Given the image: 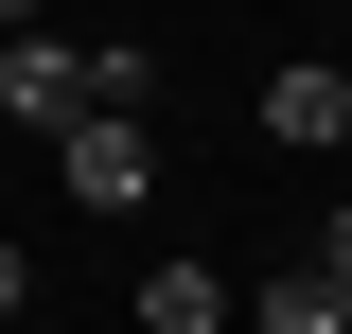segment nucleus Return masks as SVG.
Returning <instances> with one entry per match:
<instances>
[{
    "label": "nucleus",
    "instance_id": "1",
    "mask_svg": "<svg viewBox=\"0 0 352 334\" xmlns=\"http://www.w3.org/2000/svg\"><path fill=\"white\" fill-rule=\"evenodd\" d=\"M53 176H71V211H141V194H159L141 106H71V124H53Z\"/></svg>",
    "mask_w": 352,
    "mask_h": 334
},
{
    "label": "nucleus",
    "instance_id": "2",
    "mask_svg": "<svg viewBox=\"0 0 352 334\" xmlns=\"http://www.w3.org/2000/svg\"><path fill=\"white\" fill-rule=\"evenodd\" d=\"M264 141H282V159H335V141H352V71H335V53L264 71Z\"/></svg>",
    "mask_w": 352,
    "mask_h": 334
},
{
    "label": "nucleus",
    "instance_id": "3",
    "mask_svg": "<svg viewBox=\"0 0 352 334\" xmlns=\"http://www.w3.org/2000/svg\"><path fill=\"white\" fill-rule=\"evenodd\" d=\"M0 106H18V124H71V106H88V36H36V18H18V36H0Z\"/></svg>",
    "mask_w": 352,
    "mask_h": 334
},
{
    "label": "nucleus",
    "instance_id": "4",
    "mask_svg": "<svg viewBox=\"0 0 352 334\" xmlns=\"http://www.w3.org/2000/svg\"><path fill=\"white\" fill-rule=\"evenodd\" d=\"M247 334H352V282L282 264V282H247Z\"/></svg>",
    "mask_w": 352,
    "mask_h": 334
},
{
    "label": "nucleus",
    "instance_id": "5",
    "mask_svg": "<svg viewBox=\"0 0 352 334\" xmlns=\"http://www.w3.org/2000/svg\"><path fill=\"white\" fill-rule=\"evenodd\" d=\"M141 334H229V282L212 264H141Z\"/></svg>",
    "mask_w": 352,
    "mask_h": 334
},
{
    "label": "nucleus",
    "instance_id": "6",
    "mask_svg": "<svg viewBox=\"0 0 352 334\" xmlns=\"http://www.w3.org/2000/svg\"><path fill=\"white\" fill-rule=\"evenodd\" d=\"M317 282H352V194H335V229H317Z\"/></svg>",
    "mask_w": 352,
    "mask_h": 334
},
{
    "label": "nucleus",
    "instance_id": "7",
    "mask_svg": "<svg viewBox=\"0 0 352 334\" xmlns=\"http://www.w3.org/2000/svg\"><path fill=\"white\" fill-rule=\"evenodd\" d=\"M18 299H36V264H18V247H0V317H18Z\"/></svg>",
    "mask_w": 352,
    "mask_h": 334
},
{
    "label": "nucleus",
    "instance_id": "8",
    "mask_svg": "<svg viewBox=\"0 0 352 334\" xmlns=\"http://www.w3.org/2000/svg\"><path fill=\"white\" fill-rule=\"evenodd\" d=\"M18 18H36V0H0V36H18Z\"/></svg>",
    "mask_w": 352,
    "mask_h": 334
}]
</instances>
